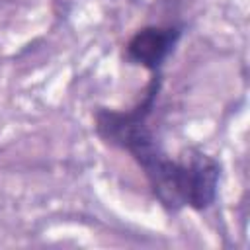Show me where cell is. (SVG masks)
Wrapping results in <instances>:
<instances>
[{
  "instance_id": "obj_2",
  "label": "cell",
  "mask_w": 250,
  "mask_h": 250,
  "mask_svg": "<svg viewBox=\"0 0 250 250\" xmlns=\"http://www.w3.org/2000/svg\"><path fill=\"white\" fill-rule=\"evenodd\" d=\"M176 37H178L176 29L146 27V29L135 33V37L129 41V45H127L129 59L139 64H145L148 68H154L172 51Z\"/></svg>"
},
{
  "instance_id": "obj_1",
  "label": "cell",
  "mask_w": 250,
  "mask_h": 250,
  "mask_svg": "<svg viewBox=\"0 0 250 250\" xmlns=\"http://www.w3.org/2000/svg\"><path fill=\"white\" fill-rule=\"evenodd\" d=\"M217 178V164L203 154H195L184 162L166 158L152 176V184L166 203H188L203 209L215 199Z\"/></svg>"
}]
</instances>
